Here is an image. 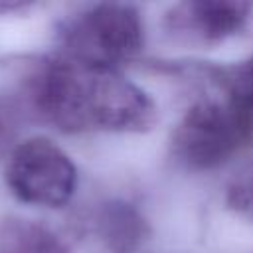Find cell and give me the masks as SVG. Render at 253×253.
Returning a JSON list of instances; mask_svg holds the SVG:
<instances>
[{
	"instance_id": "1",
	"label": "cell",
	"mask_w": 253,
	"mask_h": 253,
	"mask_svg": "<svg viewBox=\"0 0 253 253\" xmlns=\"http://www.w3.org/2000/svg\"><path fill=\"white\" fill-rule=\"evenodd\" d=\"M34 101L65 132H144L158 119L150 95L119 69L85 65L63 55L40 71Z\"/></svg>"
},
{
	"instance_id": "2",
	"label": "cell",
	"mask_w": 253,
	"mask_h": 253,
	"mask_svg": "<svg viewBox=\"0 0 253 253\" xmlns=\"http://www.w3.org/2000/svg\"><path fill=\"white\" fill-rule=\"evenodd\" d=\"M253 140V105L225 95L194 103L178 123L172 144L174 154L192 170H211Z\"/></svg>"
},
{
	"instance_id": "3",
	"label": "cell",
	"mask_w": 253,
	"mask_h": 253,
	"mask_svg": "<svg viewBox=\"0 0 253 253\" xmlns=\"http://www.w3.org/2000/svg\"><path fill=\"white\" fill-rule=\"evenodd\" d=\"M144 26L138 10L128 4H97L75 16L63 32V57L119 69L138 55Z\"/></svg>"
},
{
	"instance_id": "4",
	"label": "cell",
	"mask_w": 253,
	"mask_h": 253,
	"mask_svg": "<svg viewBox=\"0 0 253 253\" xmlns=\"http://www.w3.org/2000/svg\"><path fill=\"white\" fill-rule=\"evenodd\" d=\"M6 184L24 204L63 208L75 194L77 170L55 142L36 136L12 150L6 164Z\"/></svg>"
},
{
	"instance_id": "5",
	"label": "cell",
	"mask_w": 253,
	"mask_h": 253,
	"mask_svg": "<svg viewBox=\"0 0 253 253\" xmlns=\"http://www.w3.org/2000/svg\"><path fill=\"white\" fill-rule=\"evenodd\" d=\"M253 16V4L241 0H200L172 6L166 26L178 38L219 43L239 34Z\"/></svg>"
},
{
	"instance_id": "6",
	"label": "cell",
	"mask_w": 253,
	"mask_h": 253,
	"mask_svg": "<svg viewBox=\"0 0 253 253\" xmlns=\"http://www.w3.org/2000/svg\"><path fill=\"white\" fill-rule=\"evenodd\" d=\"M0 253H69V249L51 229L36 221L6 217L0 221Z\"/></svg>"
},
{
	"instance_id": "7",
	"label": "cell",
	"mask_w": 253,
	"mask_h": 253,
	"mask_svg": "<svg viewBox=\"0 0 253 253\" xmlns=\"http://www.w3.org/2000/svg\"><path fill=\"white\" fill-rule=\"evenodd\" d=\"M225 202L235 213L253 221V162L245 164L233 176L227 186Z\"/></svg>"
},
{
	"instance_id": "8",
	"label": "cell",
	"mask_w": 253,
	"mask_h": 253,
	"mask_svg": "<svg viewBox=\"0 0 253 253\" xmlns=\"http://www.w3.org/2000/svg\"><path fill=\"white\" fill-rule=\"evenodd\" d=\"M229 95L253 105V57L239 65L229 77Z\"/></svg>"
}]
</instances>
